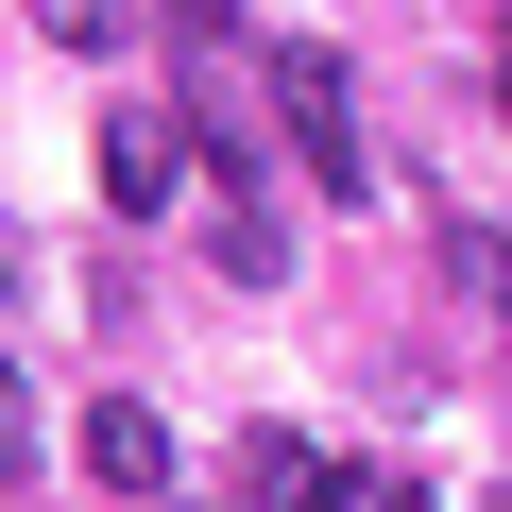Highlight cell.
I'll return each instance as SVG.
<instances>
[{"label": "cell", "instance_id": "obj_1", "mask_svg": "<svg viewBox=\"0 0 512 512\" xmlns=\"http://www.w3.org/2000/svg\"><path fill=\"white\" fill-rule=\"evenodd\" d=\"M274 120H291V154H308V188H325V205H359V188H376L359 103H342V52H274Z\"/></svg>", "mask_w": 512, "mask_h": 512}, {"label": "cell", "instance_id": "obj_2", "mask_svg": "<svg viewBox=\"0 0 512 512\" xmlns=\"http://www.w3.org/2000/svg\"><path fill=\"white\" fill-rule=\"evenodd\" d=\"M171 188H205V154H188L154 103H120V120H103V205H120V222H171Z\"/></svg>", "mask_w": 512, "mask_h": 512}, {"label": "cell", "instance_id": "obj_3", "mask_svg": "<svg viewBox=\"0 0 512 512\" xmlns=\"http://www.w3.org/2000/svg\"><path fill=\"white\" fill-rule=\"evenodd\" d=\"M86 478H103V495H171V427H154V393H103V410H86Z\"/></svg>", "mask_w": 512, "mask_h": 512}, {"label": "cell", "instance_id": "obj_4", "mask_svg": "<svg viewBox=\"0 0 512 512\" xmlns=\"http://www.w3.org/2000/svg\"><path fill=\"white\" fill-rule=\"evenodd\" d=\"M205 256H222V274H239V291H274V274H291V222H274V205H256L239 171H205Z\"/></svg>", "mask_w": 512, "mask_h": 512}, {"label": "cell", "instance_id": "obj_5", "mask_svg": "<svg viewBox=\"0 0 512 512\" xmlns=\"http://www.w3.org/2000/svg\"><path fill=\"white\" fill-rule=\"evenodd\" d=\"M444 274H461V308H512V239L495 222H444Z\"/></svg>", "mask_w": 512, "mask_h": 512}, {"label": "cell", "instance_id": "obj_6", "mask_svg": "<svg viewBox=\"0 0 512 512\" xmlns=\"http://www.w3.org/2000/svg\"><path fill=\"white\" fill-rule=\"evenodd\" d=\"M171 52H188V86H222L239 69V18H222V0H171Z\"/></svg>", "mask_w": 512, "mask_h": 512}, {"label": "cell", "instance_id": "obj_7", "mask_svg": "<svg viewBox=\"0 0 512 512\" xmlns=\"http://www.w3.org/2000/svg\"><path fill=\"white\" fill-rule=\"evenodd\" d=\"M120 18H137V0H35V35H52V52H120Z\"/></svg>", "mask_w": 512, "mask_h": 512}, {"label": "cell", "instance_id": "obj_8", "mask_svg": "<svg viewBox=\"0 0 512 512\" xmlns=\"http://www.w3.org/2000/svg\"><path fill=\"white\" fill-rule=\"evenodd\" d=\"M0 478H35V393H18V359H0Z\"/></svg>", "mask_w": 512, "mask_h": 512}, {"label": "cell", "instance_id": "obj_9", "mask_svg": "<svg viewBox=\"0 0 512 512\" xmlns=\"http://www.w3.org/2000/svg\"><path fill=\"white\" fill-rule=\"evenodd\" d=\"M359 512H444V495H427V478H376V461H359Z\"/></svg>", "mask_w": 512, "mask_h": 512}, {"label": "cell", "instance_id": "obj_10", "mask_svg": "<svg viewBox=\"0 0 512 512\" xmlns=\"http://www.w3.org/2000/svg\"><path fill=\"white\" fill-rule=\"evenodd\" d=\"M495 512H512V495H495Z\"/></svg>", "mask_w": 512, "mask_h": 512}]
</instances>
